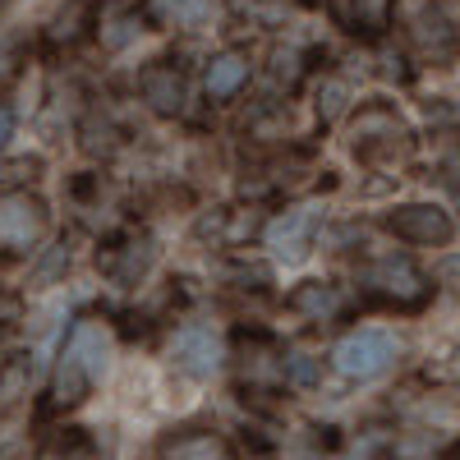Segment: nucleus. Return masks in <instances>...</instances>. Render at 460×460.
Returning a JSON list of instances; mask_svg holds the SVG:
<instances>
[{
	"label": "nucleus",
	"mask_w": 460,
	"mask_h": 460,
	"mask_svg": "<svg viewBox=\"0 0 460 460\" xmlns=\"http://www.w3.org/2000/svg\"><path fill=\"white\" fill-rule=\"evenodd\" d=\"M230 277H235V281H240L244 290H262L267 281H272V272H267L262 262H240V267H235V272H230Z\"/></svg>",
	"instance_id": "nucleus-22"
},
{
	"label": "nucleus",
	"mask_w": 460,
	"mask_h": 460,
	"mask_svg": "<svg viewBox=\"0 0 460 460\" xmlns=\"http://www.w3.org/2000/svg\"><path fill=\"white\" fill-rule=\"evenodd\" d=\"M345 97H350V88H345L341 79H327V84L318 88V115H323V125H327V120H336V115H341Z\"/></svg>",
	"instance_id": "nucleus-21"
},
{
	"label": "nucleus",
	"mask_w": 460,
	"mask_h": 460,
	"mask_svg": "<svg viewBox=\"0 0 460 460\" xmlns=\"http://www.w3.org/2000/svg\"><path fill=\"white\" fill-rule=\"evenodd\" d=\"M138 93H143V102H147V111H157V115H180L184 111V97H189V88H184V74L175 69V65H152L143 79H138Z\"/></svg>",
	"instance_id": "nucleus-13"
},
{
	"label": "nucleus",
	"mask_w": 460,
	"mask_h": 460,
	"mask_svg": "<svg viewBox=\"0 0 460 460\" xmlns=\"http://www.w3.org/2000/svg\"><path fill=\"white\" fill-rule=\"evenodd\" d=\"M106 359H111V336L97 318H79L65 336V350H60V364H56V377H51V410H74L84 405L88 392L97 387V377L106 373Z\"/></svg>",
	"instance_id": "nucleus-1"
},
{
	"label": "nucleus",
	"mask_w": 460,
	"mask_h": 460,
	"mask_svg": "<svg viewBox=\"0 0 460 460\" xmlns=\"http://www.w3.org/2000/svg\"><path fill=\"white\" fill-rule=\"evenodd\" d=\"M14 138V111L10 106H0V147H5Z\"/></svg>",
	"instance_id": "nucleus-23"
},
{
	"label": "nucleus",
	"mask_w": 460,
	"mask_h": 460,
	"mask_svg": "<svg viewBox=\"0 0 460 460\" xmlns=\"http://www.w3.org/2000/svg\"><path fill=\"white\" fill-rule=\"evenodd\" d=\"M396 355H401V341H396L387 327H359V332H350V336H341V345L332 350V364H336V373H345V377L368 382V377L387 373V368L396 364Z\"/></svg>",
	"instance_id": "nucleus-5"
},
{
	"label": "nucleus",
	"mask_w": 460,
	"mask_h": 460,
	"mask_svg": "<svg viewBox=\"0 0 460 460\" xmlns=\"http://www.w3.org/2000/svg\"><path fill=\"white\" fill-rule=\"evenodd\" d=\"M314 235H318V208H290L267 226V244H272V253L286 258V262H299L309 253Z\"/></svg>",
	"instance_id": "nucleus-10"
},
{
	"label": "nucleus",
	"mask_w": 460,
	"mask_h": 460,
	"mask_svg": "<svg viewBox=\"0 0 460 460\" xmlns=\"http://www.w3.org/2000/svg\"><path fill=\"white\" fill-rule=\"evenodd\" d=\"M290 309L304 314L309 323H332V318L345 309V299H341V290H336L332 281H304V286H295V295H290Z\"/></svg>",
	"instance_id": "nucleus-15"
},
{
	"label": "nucleus",
	"mask_w": 460,
	"mask_h": 460,
	"mask_svg": "<svg viewBox=\"0 0 460 460\" xmlns=\"http://www.w3.org/2000/svg\"><path fill=\"white\" fill-rule=\"evenodd\" d=\"M175 364L189 377H212L221 368V336L212 327H184L175 336Z\"/></svg>",
	"instance_id": "nucleus-12"
},
{
	"label": "nucleus",
	"mask_w": 460,
	"mask_h": 460,
	"mask_svg": "<svg viewBox=\"0 0 460 460\" xmlns=\"http://www.w3.org/2000/svg\"><path fill=\"white\" fill-rule=\"evenodd\" d=\"M350 152L364 166H401L414 152V129L405 125V115L387 102H368L350 120Z\"/></svg>",
	"instance_id": "nucleus-2"
},
{
	"label": "nucleus",
	"mask_w": 460,
	"mask_h": 460,
	"mask_svg": "<svg viewBox=\"0 0 460 460\" xmlns=\"http://www.w3.org/2000/svg\"><path fill=\"white\" fill-rule=\"evenodd\" d=\"M93 23V5L88 0H65V5L56 10V19L47 23V47L51 51H69V47H79L84 37H88Z\"/></svg>",
	"instance_id": "nucleus-14"
},
{
	"label": "nucleus",
	"mask_w": 460,
	"mask_h": 460,
	"mask_svg": "<svg viewBox=\"0 0 460 460\" xmlns=\"http://www.w3.org/2000/svg\"><path fill=\"white\" fill-rule=\"evenodd\" d=\"M37 460H97V451H93V442L79 429H65V433H56L42 451H37Z\"/></svg>",
	"instance_id": "nucleus-17"
},
{
	"label": "nucleus",
	"mask_w": 460,
	"mask_h": 460,
	"mask_svg": "<svg viewBox=\"0 0 460 460\" xmlns=\"http://www.w3.org/2000/svg\"><path fill=\"white\" fill-rule=\"evenodd\" d=\"M286 382L299 387V392H309V387L323 382V364L314 355H286Z\"/></svg>",
	"instance_id": "nucleus-20"
},
{
	"label": "nucleus",
	"mask_w": 460,
	"mask_h": 460,
	"mask_svg": "<svg viewBox=\"0 0 460 460\" xmlns=\"http://www.w3.org/2000/svg\"><path fill=\"white\" fill-rule=\"evenodd\" d=\"M359 290H364V299L382 304V309H396V314H419L433 299L429 277L419 272L414 258H405V253L373 258L364 272H359Z\"/></svg>",
	"instance_id": "nucleus-3"
},
{
	"label": "nucleus",
	"mask_w": 460,
	"mask_h": 460,
	"mask_svg": "<svg viewBox=\"0 0 460 460\" xmlns=\"http://www.w3.org/2000/svg\"><path fill=\"white\" fill-rule=\"evenodd\" d=\"M382 226L405 244H451L456 240V221L438 203H401L382 217Z\"/></svg>",
	"instance_id": "nucleus-6"
},
{
	"label": "nucleus",
	"mask_w": 460,
	"mask_h": 460,
	"mask_svg": "<svg viewBox=\"0 0 460 460\" xmlns=\"http://www.w3.org/2000/svg\"><path fill=\"white\" fill-rule=\"evenodd\" d=\"M51 230V208L32 189H5L0 194V262L28 258Z\"/></svg>",
	"instance_id": "nucleus-4"
},
{
	"label": "nucleus",
	"mask_w": 460,
	"mask_h": 460,
	"mask_svg": "<svg viewBox=\"0 0 460 460\" xmlns=\"http://www.w3.org/2000/svg\"><path fill=\"white\" fill-rule=\"evenodd\" d=\"M447 460H460V447H451V456H447Z\"/></svg>",
	"instance_id": "nucleus-24"
},
{
	"label": "nucleus",
	"mask_w": 460,
	"mask_h": 460,
	"mask_svg": "<svg viewBox=\"0 0 460 460\" xmlns=\"http://www.w3.org/2000/svg\"><path fill=\"white\" fill-rule=\"evenodd\" d=\"M97 28H102L106 51H120V47H129L134 37L143 32V19H138V10H125V14H106Z\"/></svg>",
	"instance_id": "nucleus-18"
},
{
	"label": "nucleus",
	"mask_w": 460,
	"mask_h": 460,
	"mask_svg": "<svg viewBox=\"0 0 460 460\" xmlns=\"http://www.w3.org/2000/svg\"><path fill=\"white\" fill-rule=\"evenodd\" d=\"M267 74H272V84L281 88H295L299 79H304V51H295V47H286V51H272V65H267Z\"/></svg>",
	"instance_id": "nucleus-19"
},
{
	"label": "nucleus",
	"mask_w": 460,
	"mask_h": 460,
	"mask_svg": "<svg viewBox=\"0 0 460 460\" xmlns=\"http://www.w3.org/2000/svg\"><path fill=\"white\" fill-rule=\"evenodd\" d=\"M327 14L345 37H359V42H377L382 32L392 28L396 0H327Z\"/></svg>",
	"instance_id": "nucleus-7"
},
{
	"label": "nucleus",
	"mask_w": 460,
	"mask_h": 460,
	"mask_svg": "<svg viewBox=\"0 0 460 460\" xmlns=\"http://www.w3.org/2000/svg\"><path fill=\"white\" fill-rule=\"evenodd\" d=\"M152 258H157V249H152L147 235H125V240L106 244V253H97L102 272H106L115 286H138V281L152 272Z\"/></svg>",
	"instance_id": "nucleus-9"
},
{
	"label": "nucleus",
	"mask_w": 460,
	"mask_h": 460,
	"mask_svg": "<svg viewBox=\"0 0 460 460\" xmlns=\"http://www.w3.org/2000/svg\"><path fill=\"white\" fill-rule=\"evenodd\" d=\"M244 84H249V56L244 51H221L208 65V97L212 102H230Z\"/></svg>",
	"instance_id": "nucleus-16"
},
{
	"label": "nucleus",
	"mask_w": 460,
	"mask_h": 460,
	"mask_svg": "<svg viewBox=\"0 0 460 460\" xmlns=\"http://www.w3.org/2000/svg\"><path fill=\"white\" fill-rule=\"evenodd\" d=\"M157 460H235V442L217 429H184L162 438Z\"/></svg>",
	"instance_id": "nucleus-11"
},
{
	"label": "nucleus",
	"mask_w": 460,
	"mask_h": 460,
	"mask_svg": "<svg viewBox=\"0 0 460 460\" xmlns=\"http://www.w3.org/2000/svg\"><path fill=\"white\" fill-rule=\"evenodd\" d=\"M410 42H414V51H419V56L433 60V65H447V60H456V56H460V32H456V19H451L442 5H433V10H424V14L414 19Z\"/></svg>",
	"instance_id": "nucleus-8"
}]
</instances>
